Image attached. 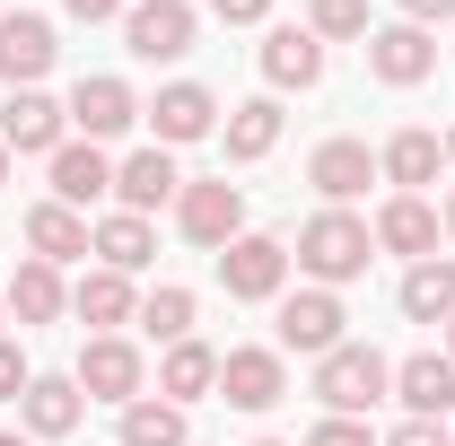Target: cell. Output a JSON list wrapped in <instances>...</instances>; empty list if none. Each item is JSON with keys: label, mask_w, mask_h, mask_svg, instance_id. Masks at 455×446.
Masks as SVG:
<instances>
[{"label": "cell", "mask_w": 455, "mask_h": 446, "mask_svg": "<svg viewBox=\"0 0 455 446\" xmlns=\"http://www.w3.org/2000/svg\"><path fill=\"white\" fill-rule=\"evenodd\" d=\"M386 394H395V368H386V350H368V341H341V350L315 359V402H324L333 420H368Z\"/></svg>", "instance_id": "cell-1"}, {"label": "cell", "mask_w": 455, "mask_h": 446, "mask_svg": "<svg viewBox=\"0 0 455 446\" xmlns=\"http://www.w3.org/2000/svg\"><path fill=\"white\" fill-rule=\"evenodd\" d=\"M368 254H377V236H368V219H350V211H315V219L298 227V272L315 280V289L359 280Z\"/></svg>", "instance_id": "cell-2"}, {"label": "cell", "mask_w": 455, "mask_h": 446, "mask_svg": "<svg viewBox=\"0 0 455 446\" xmlns=\"http://www.w3.org/2000/svg\"><path fill=\"white\" fill-rule=\"evenodd\" d=\"M70 377H79L88 402H114V411H123V402H140V394H149V359H140L123 333H88V350H79V368H70Z\"/></svg>", "instance_id": "cell-3"}, {"label": "cell", "mask_w": 455, "mask_h": 446, "mask_svg": "<svg viewBox=\"0 0 455 446\" xmlns=\"http://www.w3.org/2000/svg\"><path fill=\"white\" fill-rule=\"evenodd\" d=\"M175 227H184V245L220 254V245H236V236H245V193H236L228 175H211V184H184V193H175Z\"/></svg>", "instance_id": "cell-4"}, {"label": "cell", "mask_w": 455, "mask_h": 446, "mask_svg": "<svg viewBox=\"0 0 455 446\" xmlns=\"http://www.w3.org/2000/svg\"><path fill=\"white\" fill-rule=\"evenodd\" d=\"M220 289L228 298H245V307H263V298H281L289 289V245L281 236H236V245H220Z\"/></svg>", "instance_id": "cell-5"}, {"label": "cell", "mask_w": 455, "mask_h": 446, "mask_svg": "<svg viewBox=\"0 0 455 446\" xmlns=\"http://www.w3.org/2000/svg\"><path fill=\"white\" fill-rule=\"evenodd\" d=\"M341 324H350V315H341L333 289H289V298H281V324H272V333H281L272 350H281V359H289V350L324 359V350H341V341H350Z\"/></svg>", "instance_id": "cell-6"}, {"label": "cell", "mask_w": 455, "mask_h": 446, "mask_svg": "<svg viewBox=\"0 0 455 446\" xmlns=\"http://www.w3.org/2000/svg\"><path fill=\"white\" fill-rule=\"evenodd\" d=\"M193 36H202L193 0H132V9H123V44H132L140 61H184Z\"/></svg>", "instance_id": "cell-7"}, {"label": "cell", "mask_w": 455, "mask_h": 446, "mask_svg": "<svg viewBox=\"0 0 455 446\" xmlns=\"http://www.w3.org/2000/svg\"><path fill=\"white\" fill-rule=\"evenodd\" d=\"M368 70H377L386 88H420V79L438 70V36H429V27H411V18L368 27Z\"/></svg>", "instance_id": "cell-8"}, {"label": "cell", "mask_w": 455, "mask_h": 446, "mask_svg": "<svg viewBox=\"0 0 455 446\" xmlns=\"http://www.w3.org/2000/svg\"><path fill=\"white\" fill-rule=\"evenodd\" d=\"M61 131H70V106H53L44 88H18V97L0 106V140H9V158H53Z\"/></svg>", "instance_id": "cell-9"}, {"label": "cell", "mask_w": 455, "mask_h": 446, "mask_svg": "<svg viewBox=\"0 0 455 446\" xmlns=\"http://www.w3.org/2000/svg\"><path fill=\"white\" fill-rule=\"evenodd\" d=\"M140 114L158 123V149H193V140H211V131H220V97H211L202 79L158 88V106H140Z\"/></svg>", "instance_id": "cell-10"}, {"label": "cell", "mask_w": 455, "mask_h": 446, "mask_svg": "<svg viewBox=\"0 0 455 446\" xmlns=\"http://www.w3.org/2000/svg\"><path fill=\"white\" fill-rule=\"evenodd\" d=\"M289 394V359L281 350H220V402L236 411H272Z\"/></svg>", "instance_id": "cell-11"}, {"label": "cell", "mask_w": 455, "mask_h": 446, "mask_svg": "<svg viewBox=\"0 0 455 446\" xmlns=\"http://www.w3.org/2000/svg\"><path fill=\"white\" fill-rule=\"evenodd\" d=\"M132 123H140V97H132L123 79H79V88H70V131H79V140L106 149V140H123Z\"/></svg>", "instance_id": "cell-12"}, {"label": "cell", "mask_w": 455, "mask_h": 446, "mask_svg": "<svg viewBox=\"0 0 455 446\" xmlns=\"http://www.w3.org/2000/svg\"><path fill=\"white\" fill-rule=\"evenodd\" d=\"M307 184L324 193V211H350V202L377 184V149H368V140H324V149L307 158Z\"/></svg>", "instance_id": "cell-13"}, {"label": "cell", "mask_w": 455, "mask_h": 446, "mask_svg": "<svg viewBox=\"0 0 455 446\" xmlns=\"http://www.w3.org/2000/svg\"><path fill=\"white\" fill-rule=\"evenodd\" d=\"M175 193H184V175H175V149H158V140H149V149H132V158L114 167V202H123L132 219H149V211L175 202Z\"/></svg>", "instance_id": "cell-14"}, {"label": "cell", "mask_w": 455, "mask_h": 446, "mask_svg": "<svg viewBox=\"0 0 455 446\" xmlns=\"http://www.w3.org/2000/svg\"><path fill=\"white\" fill-rule=\"evenodd\" d=\"M438 211H429V193H395V202H386V211H377V227H368V236H377V254H411V263H429V254H438Z\"/></svg>", "instance_id": "cell-15"}, {"label": "cell", "mask_w": 455, "mask_h": 446, "mask_svg": "<svg viewBox=\"0 0 455 446\" xmlns=\"http://www.w3.org/2000/svg\"><path fill=\"white\" fill-rule=\"evenodd\" d=\"M395 402L411 411V420H447L455 411V359L447 350H411L395 368Z\"/></svg>", "instance_id": "cell-16"}, {"label": "cell", "mask_w": 455, "mask_h": 446, "mask_svg": "<svg viewBox=\"0 0 455 446\" xmlns=\"http://www.w3.org/2000/svg\"><path fill=\"white\" fill-rule=\"evenodd\" d=\"M114 193V158L97 140H61L53 149V202L61 211H88V202H106Z\"/></svg>", "instance_id": "cell-17"}, {"label": "cell", "mask_w": 455, "mask_h": 446, "mask_svg": "<svg viewBox=\"0 0 455 446\" xmlns=\"http://www.w3.org/2000/svg\"><path fill=\"white\" fill-rule=\"evenodd\" d=\"M53 18H27V9H18V18H0V79H9V88H36V79H44V70H53Z\"/></svg>", "instance_id": "cell-18"}, {"label": "cell", "mask_w": 455, "mask_h": 446, "mask_svg": "<svg viewBox=\"0 0 455 446\" xmlns=\"http://www.w3.org/2000/svg\"><path fill=\"white\" fill-rule=\"evenodd\" d=\"M0 298H9V324H53V315H70L61 272H53V263H36V254L9 272V289H0Z\"/></svg>", "instance_id": "cell-19"}, {"label": "cell", "mask_w": 455, "mask_h": 446, "mask_svg": "<svg viewBox=\"0 0 455 446\" xmlns=\"http://www.w3.org/2000/svg\"><path fill=\"white\" fill-rule=\"evenodd\" d=\"M70 315H79L88 333H114V324L140 315V298H132V280H123V272L97 263V272H79V289H70Z\"/></svg>", "instance_id": "cell-20"}, {"label": "cell", "mask_w": 455, "mask_h": 446, "mask_svg": "<svg viewBox=\"0 0 455 446\" xmlns=\"http://www.w3.org/2000/svg\"><path fill=\"white\" fill-rule=\"evenodd\" d=\"M88 254H97V263H106V272H149V254H158V227L149 219H132V211H114V219H97L88 227Z\"/></svg>", "instance_id": "cell-21"}, {"label": "cell", "mask_w": 455, "mask_h": 446, "mask_svg": "<svg viewBox=\"0 0 455 446\" xmlns=\"http://www.w3.org/2000/svg\"><path fill=\"white\" fill-rule=\"evenodd\" d=\"M438 167H447V140H438V131H395V140L377 149V175H386L395 193H420V184H438Z\"/></svg>", "instance_id": "cell-22"}, {"label": "cell", "mask_w": 455, "mask_h": 446, "mask_svg": "<svg viewBox=\"0 0 455 446\" xmlns=\"http://www.w3.org/2000/svg\"><path fill=\"white\" fill-rule=\"evenodd\" d=\"M220 140H228V167H254V158H272V149H281V106H272V97H245V106H228Z\"/></svg>", "instance_id": "cell-23"}, {"label": "cell", "mask_w": 455, "mask_h": 446, "mask_svg": "<svg viewBox=\"0 0 455 446\" xmlns=\"http://www.w3.org/2000/svg\"><path fill=\"white\" fill-rule=\"evenodd\" d=\"M18 411H27L36 438H70L79 411H88V394H79V377H36V386L18 394Z\"/></svg>", "instance_id": "cell-24"}, {"label": "cell", "mask_w": 455, "mask_h": 446, "mask_svg": "<svg viewBox=\"0 0 455 446\" xmlns=\"http://www.w3.org/2000/svg\"><path fill=\"white\" fill-rule=\"evenodd\" d=\"M263 79H272V88H315V79H324V44H315L307 27H272V36H263Z\"/></svg>", "instance_id": "cell-25"}, {"label": "cell", "mask_w": 455, "mask_h": 446, "mask_svg": "<svg viewBox=\"0 0 455 446\" xmlns=\"http://www.w3.org/2000/svg\"><path fill=\"white\" fill-rule=\"evenodd\" d=\"M158 394H167V402H202V394H220V350H211V341H167V359H158Z\"/></svg>", "instance_id": "cell-26"}, {"label": "cell", "mask_w": 455, "mask_h": 446, "mask_svg": "<svg viewBox=\"0 0 455 446\" xmlns=\"http://www.w3.org/2000/svg\"><path fill=\"white\" fill-rule=\"evenodd\" d=\"M27 245H36V263H79V254H88V219H79V211H61V202H36V211H27Z\"/></svg>", "instance_id": "cell-27"}, {"label": "cell", "mask_w": 455, "mask_h": 446, "mask_svg": "<svg viewBox=\"0 0 455 446\" xmlns=\"http://www.w3.org/2000/svg\"><path fill=\"white\" fill-rule=\"evenodd\" d=\"M403 315H411V324H447L455 315V263L447 254H429V263L403 272Z\"/></svg>", "instance_id": "cell-28"}, {"label": "cell", "mask_w": 455, "mask_h": 446, "mask_svg": "<svg viewBox=\"0 0 455 446\" xmlns=\"http://www.w3.org/2000/svg\"><path fill=\"white\" fill-rule=\"evenodd\" d=\"M123 446H193L184 402H167V394H158V402H149V394H140V402H123Z\"/></svg>", "instance_id": "cell-29"}, {"label": "cell", "mask_w": 455, "mask_h": 446, "mask_svg": "<svg viewBox=\"0 0 455 446\" xmlns=\"http://www.w3.org/2000/svg\"><path fill=\"white\" fill-rule=\"evenodd\" d=\"M132 324H140L149 341H193V289H175V280H167V289H149Z\"/></svg>", "instance_id": "cell-30"}, {"label": "cell", "mask_w": 455, "mask_h": 446, "mask_svg": "<svg viewBox=\"0 0 455 446\" xmlns=\"http://www.w3.org/2000/svg\"><path fill=\"white\" fill-rule=\"evenodd\" d=\"M315 44H368V0H307Z\"/></svg>", "instance_id": "cell-31"}, {"label": "cell", "mask_w": 455, "mask_h": 446, "mask_svg": "<svg viewBox=\"0 0 455 446\" xmlns=\"http://www.w3.org/2000/svg\"><path fill=\"white\" fill-rule=\"evenodd\" d=\"M307 446H377V429H368V420H333V411H324V420L307 429Z\"/></svg>", "instance_id": "cell-32"}, {"label": "cell", "mask_w": 455, "mask_h": 446, "mask_svg": "<svg viewBox=\"0 0 455 446\" xmlns=\"http://www.w3.org/2000/svg\"><path fill=\"white\" fill-rule=\"evenodd\" d=\"M27 386H36V368H27V350H18V341L0 333V402H18Z\"/></svg>", "instance_id": "cell-33"}, {"label": "cell", "mask_w": 455, "mask_h": 446, "mask_svg": "<svg viewBox=\"0 0 455 446\" xmlns=\"http://www.w3.org/2000/svg\"><path fill=\"white\" fill-rule=\"evenodd\" d=\"M211 18H220V27H263L272 0H211Z\"/></svg>", "instance_id": "cell-34"}, {"label": "cell", "mask_w": 455, "mask_h": 446, "mask_svg": "<svg viewBox=\"0 0 455 446\" xmlns=\"http://www.w3.org/2000/svg\"><path fill=\"white\" fill-rule=\"evenodd\" d=\"M386 446H455V438H447V420H403Z\"/></svg>", "instance_id": "cell-35"}, {"label": "cell", "mask_w": 455, "mask_h": 446, "mask_svg": "<svg viewBox=\"0 0 455 446\" xmlns=\"http://www.w3.org/2000/svg\"><path fill=\"white\" fill-rule=\"evenodd\" d=\"M61 9H70L79 27H106V18H123V9H132V0H61Z\"/></svg>", "instance_id": "cell-36"}, {"label": "cell", "mask_w": 455, "mask_h": 446, "mask_svg": "<svg viewBox=\"0 0 455 446\" xmlns=\"http://www.w3.org/2000/svg\"><path fill=\"white\" fill-rule=\"evenodd\" d=\"M395 9L411 18V27H447V18H455V0H395Z\"/></svg>", "instance_id": "cell-37"}, {"label": "cell", "mask_w": 455, "mask_h": 446, "mask_svg": "<svg viewBox=\"0 0 455 446\" xmlns=\"http://www.w3.org/2000/svg\"><path fill=\"white\" fill-rule=\"evenodd\" d=\"M0 184H9V140H0Z\"/></svg>", "instance_id": "cell-38"}, {"label": "cell", "mask_w": 455, "mask_h": 446, "mask_svg": "<svg viewBox=\"0 0 455 446\" xmlns=\"http://www.w3.org/2000/svg\"><path fill=\"white\" fill-rule=\"evenodd\" d=\"M447 359H455V315H447Z\"/></svg>", "instance_id": "cell-39"}, {"label": "cell", "mask_w": 455, "mask_h": 446, "mask_svg": "<svg viewBox=\"0 0 455 446\" xmlns=\"http://www.w3.org/2000/svg\"><path fill=\"white\" fill-rule=\"evenodd\" d=\"M447 236H455V193H447Z\"/></svg>", "instance_id": "cell-40"}, {"label": "cell", "mask_w": 455, "mask_h": 446, "mask_svg": "<svg viewBox=\"0 0 455 446\" xmlns=\"http://www.w3.org/2000/svg\"><path fill=\"white\" fill-rule=\"evenodd\" d=\"M0 446H27V438H18V429H9V438H0Z\"/></svg>", "instance_id": "cell-41"}, {"label": "cell", "mask_w": 455, "mask_h": 446, "mask_svg": "<svg viewBox=\"0 0 455 446\" xmlns=\"http://www.w3.org/2000/svg\"><path fill=\"white\" fill-rule=\"evenodd\" d=\"M447 158H455V123H447Z\"/></svg>", "instance_id": "cell-42"}, {"label": "cell", "mask_w": 455, "mask_h": 446, "mask_svg": "<svg viewBox=\"0 0 455 446\" xmlns=\"http://www.w3.org/2000/svg\"><path fill=\"white\" fill-rule=\"evenodd\" d=\"M254 446H289V438H254Z\"/></svg>", "instance_id": "cell-43"}, {"label": "cell", "mask_w": 455, "mask_h": 446, "mask_svg": "<svg viewBox=\"0 0 455 446\" xmlns=\"http://www.w3.org/2000/svg\"><path fill=\"white\" fill-rule=\"evenodd\" d=\"M0 324H9V298H0Z\"/></svg>", "instance_id": "cell-44"}, {"label": "cell", "mask_w": 455, "mask_h": 446, "mask_svg": "<svg viewBox=\"0 0 455 446\" xmlns=\"http://www.w3.org/2000/svg\"><path fill=\"white\" fill-rule=\"evenodd\" d=\"M447 438H455V429H447Z\"/></svg>", "instance_id": "cell-45"}]
</instances>
